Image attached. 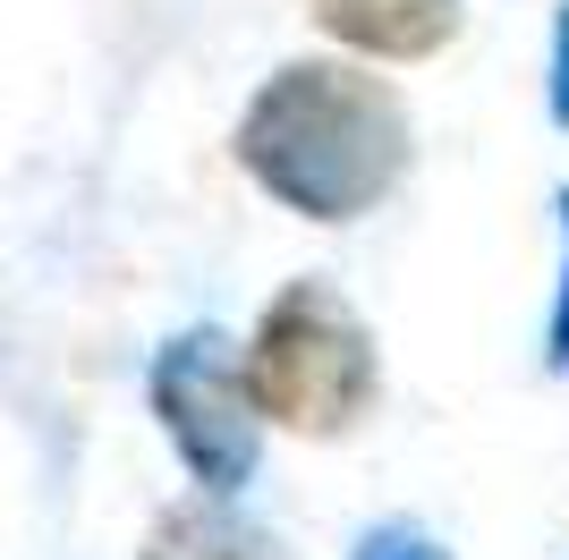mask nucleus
I'll use <instances>...</instances> for the list:
<instances>
[{
    "label": "nucleus",
    "mask_w": 569,
    "mask_h": 560,
    "mask_svg": "<svg viewBox=\"0 0 569 560\" xmlns=\"http://www.w3.org/2000/svg\"><path fill=\"white\" fill-rule=\"evenodd\" d=\"M552 119L569 128V9L552 18Z\"/></svg>",
    "instance_id": "nucleus-8"
},
{
    "label": "nucleus",
    "mask_w": 569,
    "mask_h": 560,
    "mask_svg": "<svg viewBox=\"0 0 569 560\" xmlns=\"http://www.w3.org/2000/svg\"><path fill=\"white\" fill-rule=\"evenodd\" d=\"M357 560H451V552H442V543H426L417 527H382V536L357 543Z\"/></svg>",
    "instance_id": "nucleus-6"
},
{
    "label": "nucleus",
    "mask_w": 569,
    "mask_h": 560,
    "mask_svg": "<svg viewBox=\"0 0 569 560\" xmlns=\"http://www.w3.org/2000/svg\"><path fill=\"white\" fill-rule=\"evenodd\" d=\"M561 238H569V187H561ZM545 340H552V366H569V256H561V298H552V331H545Z\"/></svg>",
    "instance_id": "nucleus-7"
},
{
    "label": "nucleus",
    "mask_w": 569,
    "mask_h": 560,
    "mask_svg": "<svg viewBox=\"0 0 569 560\" xmlns=\"http://www.w3.org/2000/svg\"><path fill=\"white\" fill-rule=\"evenodd\" d=\"M144 560H281V543L256 518H238L230 501H188L144 536Z\"/></svg>",
    "instance_id": "nucleus-5"
},
{
    "label": "nucleus",
    "mask_w": 569,
    "mask_h": 560,
    "mask_svg": "<svg viewBox=\"0 0 569 560\" xmlns=\"http://www.w3.org/2000/svg\"><path fill=\"white\" fill-rule=\"evenodd\" d=\"M238 162L307 221H357L408 170V102L357 60H289L238 119Z\"/></svg>",
    "instance_id": "nucleus-1"
},
{
    "label": "nucleus",
    "mask_w": 569,
    "mask_h": 560,
    "mask_svg": "<svg viewBox=\"0 0 569 560\" xmlns=\"http://www.w3.org/2000/svg\"><path fill=\"white\" fill-rule=\"evenodd\" d=\"M315 18L375 60H426L459 34V0H315Z\"/></svg>",
    "instance_id": "nucleus-4"
},
{
    "label": "nucleus",
    "mask_w": 569,
    "mask_h": 560,
    "mask_svg": "<svg viewBox=\"0 0 569 560\" xmlns=\"http://www.w3.org/2000/svg\"><path fill=\"white\" fill-rule=\"evenodd\" d=\"M153 417H162L170 450L188 459V476L204 484V501H230L256 476L263 417L247 399V357L221 331H179L153 357Z\"/></svg>",
    "instance_id": "nucleus-3"
},
{
    "label": "nucleus",
    "mask_w": 569,
    "mask_h": 560,
    "mask_svg": "<svg viewBox=\"0 0 569 560\" xmlns=\"http://www.w3.org/2000/svg\"><path fill=\"white\" fill-rule=\"evenodd\" d=\"M238 357H247V399H256V417L289 424V433H315V442L349 433L382 391L375 331L357 323V306L340 298L332 280H289L281 298L263 306L256 340Z\"/></svg>",
    "instance_id": "nucleus-2"
}]
</instances>
